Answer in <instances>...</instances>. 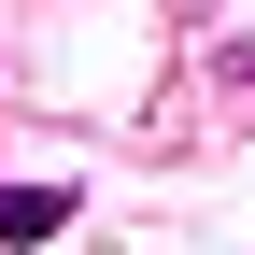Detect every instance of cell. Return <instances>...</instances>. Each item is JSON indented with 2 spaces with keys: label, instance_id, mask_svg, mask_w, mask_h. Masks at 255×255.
Here are the masks:
<instances>
[{
  "label": "cell",
  "instance_id": "1",
  "mask_svg": "<svg viewBox=\"0 0 255 255\" xmlns=\"http://www.w3.org/2000/svg\"><path fill=\"white\" fill-rule=\"evenodd\" d=\"M57 227H71V184H0V241H57Z\"/></svg>",
  "mask_w": 255,
  "mask_h": 255
}]
</instances>
